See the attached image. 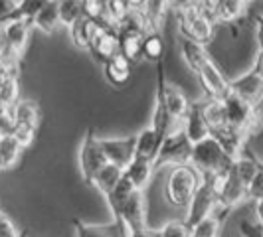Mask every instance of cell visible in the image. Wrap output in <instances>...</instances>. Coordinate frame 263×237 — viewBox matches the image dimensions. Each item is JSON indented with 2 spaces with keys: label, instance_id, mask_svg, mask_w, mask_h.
Listing matches in <instances>:
<instances>
[{
  "label": "cell",
  "instance_id": "5b68a950",
  "mask_svg": "<svg viewBox=\"0 0 263 237\" xmlns=\"http://www.w3.org/2000/svg\"><path fill=\"white\" fill-rule=\"evenodd\" d=\"M176 20L182 38L194 40L198 44H210L216 34V22L212 20L208 14L202 12V8L198 6V2H190L184 8L176 10Z\"/></svg>",
  "mask_w": 263,
  "mask_h": 237
},
{
  "label": "cell",
  "instance_id": "d6a6232c",
  "mask_svg": "<svg viewBox=\"0 0 263 237\" xmlns=\"http://www.w3.org/2000/svg\"><path fill=\"white\" fill-rule=\"evenodd\" d=\"M103 8H105L107 24H111V26L117 28L119 24L127 18V14L131 12L133 6L127 2V0H105Z\"/></svg>",
  "mask_w": 263,
  "mask_h": 237
},
{
  "label": "cell",
  "instance_id": "f35d334b",
  "mask_svg": "<svg viewBox=\"0 0 263 237\" xmlns=\"http://www.w3.org/2000/svg\"><path fill=\"white\" fill-rule=\"evenodd\" d=\"M263 198V162L259 172L255 174V178L248 184V200H261Z\"/></svg>",
  "mask_w": 263,
  "mask_h": 237
},
{
  "label": "cell",
  "instance_id": "ba28073f",
  "mask_svg": "<svg viewBox=\"0 0 263 237\" xmlns=\"http://www.w3.org/2000/svg\"><path fill=\"white\" fill-rule=\"evenodd\" d=\"M157 64H158V75H157V95L155 97H158L162 101V105L166 107V111L171 113V117L180 123L184 118L188 107H190V101H188V97H186L184 91L180 87H176L174 83L166 81L162 62H157Z\"/></svg>",
  "mask_w": 263,
  "mask_h": 237
},
{
  "label": "cell",
  "instance_id": "60d3db41",
  "mask_svg": "<svg viewBox=\"0 0 263 237\" xmlns=\"http://www.w3.org/2000/svg\"><path fill=\"white\" fill-rule=\"evenodd\" d=\"M18 0H0V24L8 22V18L12 16Z\"/></svg>",
  "mask_w": 263,
  "mask_h": 237
},
{
  "label": "cell",
  "instance_id": "3957f363",
  "mask_svg": "<svg viewBox=\"0 0 263 237\" xmlns=\"http://www.w3.org/2000/svg\"><path fill=\"white\" fill-rule=\"evenodd\" d=\"M234 158L226 152L222 145L214 139V136H206L202 141H198L192 145V152H190V166H194L202 178L204 176H212L216 172L228 170L232 166Z\"/></svg>",
  "mask_w": 263,
  "mask_h": 237
},
{
  "label": "cell",
  "instance_id": "9a60e30c",
  "mask_svg": "<svg viewBox=\"0 0 263 237\" xmlns=\"http://www.w3.org/2000/svg\"><path fill=\"white\" fill-rule=\"evenodd\" d=\"M155 172H157V168H155V162L145 160V158L135 156L131 162H129V164L123 168V176H125V178L131 182L135 190L145 192L146 188H148V184L153 182Z\"/></svg>",
  "mask_w": 263,
  "mask_h": 237
},
{
  "label": "cell",
  "instance_id": "8fae6325",
  "mask_svg": "<svg viewBox=\"0 0 263 237\" xmlns=\"http://www.w3.org/2000/svg\"><path fill=\"white\" fill-rule=\"evenodd\" d=\"M230 93L237 95L246 103L257 107L263 103V79L253 71H243L237 77L230 79Z\"/></svg>",
  "mask_w": 263,
  "mask_h": 237
},
{
  "label": "cell",
  "instance_id": "cb8c5ba5",
  "mask_svg": "<svg viewBox=\"0 0 263 237\" xmlns=\"http://www.w3.org/2000/svg\"><path fill=\"white\" fill-rule=\"evenodd\" d=\"M121 180H123V168L117 166V164L107 162L105 166L95 174L91 186L99 192V194H101V196L105 198L115 190V186H117Z\"/></svg>",
  "mask_w": 263,
  "mask_h": 237
},
{
  "label": "cell",
  "instance_id": "9c48e42d",
  "mask_svg": "<svg viewBox=\"0 0 263 237\" xmlns=\"http://www.w3.org/2000/svg\"><path fill=\"white\" fill-rule=\"evenodd\" d=\"M214 213H218V198L214 194L212 186L208 184V180L204 178L200 188L196 190V194L192 196L188 208H186V218L184 224L190 227V225L198 224L200 220L204 218H210Z\"/></svg>",
  "mask_w": 263,
  "mask_h": 237
},
{
  "label": "cell",
  "instance_id": "e575fe53",
  "mask_svg": "<svg viewBox=\"0 0 263 237\" xmlns=\"http://www.w3.org/2000/svg\"><path fill=\"white\" fill-rule=\"evenodd\" d=\"M20 101V89H18V77H10L0 89V105L14 107Z\"/></svg>",
  "mask_w": 263,
  "mask_h": 237
},
{
  "label": "cell",
  "instance_id": "f1b7e54d",
  "mask_svg": "<svg viewBox=\"0 0 263 237\" xmlns=\"http://www.w3.org/2000/svg\"><path fill=\"white\" fill-rule=\"evenodd\" d=\"M14 111V121L18 125H30V127H38L40 123V109L36 103L20 99L16 105L12 107Z\"/></svg>",
  "mask_w": 263,
  "mask_h": 237
},
{
  "label": "cell",
  "instance_id": "5bb4252c",
  "mask_svg": "<svg viewBox=\"0 0 263 237\" xmlns=\"http://www.w3.org/2000/svg\"><path fill=\"white\" fill-rule=\"evenodd\" d=\"M32 22L28 20H8L2 24V32H4V46L12 48L14 52L22 53L26 52L28 40H30V32H32Z\"/></svg>",
  "mask_w": 263,
  "mask_h": 237
},
{
  "label": "cell",
  "instance_id": "484cf974",
  "mask_svg": "<svg viewBox=\"0 0 263 237\" xmlns=\"http://www.w3.org/2000/svg\"><path fill=\"white\" fill-rule=\"evenodd\" d=\"M32 26L44 32V34H53L58 28L62 26L60 22V4L55 0H50L42 10H40L34 20H32Z\"/></svg>",
  "mask_w": 263,
  "mask_h": 237
},
{
  "label": "cell",
  "instance_id": "4316f807",
  "mask_svg": "<svg viewBox=\"0 0 263 237\" xmlns=\"http://www.w3.org/2000/svg\"><path fill=\"white\" fill-rule=\"evenodd\" d=\"M248 10L246 0H220L218 10H216V24H236L243 18Z\"/></svg>",
  "mask_w": 263,
  "mask_h": 237
},
{
  "label": "cell",
  "instance_id": "277c9868",
  "mask_svg": "<svg viewBox=\"0 0 263 237\" xmlns=\"http://www.w3.org/2000/svg\"><path fill=\"white\" fill-rule=\"evenodd\" d=\"M212 186L214 194L218 198V211H230L237 208L248 200V186L243 184L234 168L230 166L228 170L216 172L212 176H204Z\"/></svg>",
  "mask_w": 263,
  "mask_h": 237
},
{
  "label": "cell",
  "instance_id": "8992f818",
  "mask_svg": "<svg viewBox=\"0 0 263 237\" xmlns=\"http://www.w3.org/2000/svg\"><path fill=\"white\" fill-rule=\"evenodd\" d=\"M190 152H192V143L184 134L182 129L168 132L160 145L157 158H155V168H174L180 164L190 162Z\"/></svg>",
  "mask_w": 263,
  "mask_h": 237
},
{
  "label": "cell",
  "instance_id": "7bdbcfd3",
  "mask_svg": "<svg viewBox=\"0 0 263 237\" xmlns=\"http://www.w3.org/2000/svg\"><path fill=\"white\" fill-rule=\"evenodd\" d=\"M127 237H155V235H153V229H148V225H146V227H135V229H129Z\"/></svg>",
  "mask_w": 263,
  "mask_h": 237
},
{
  "label": "cell",
  "instance_id": "44dd1931",
  "mask_svg": "<svg viewBox=\"0 0 263 237\" xmlns=\"http://www.w3.org/2000/svg\"><path fill=\"white\" fill-rule=\"evenodd\" d=\"M89 52L99 60V62H107L109 57H113L115 53H119V36L117 28L107 26L101 30V34L93 40Z\"/></svg>",
  "mask_w": 263,
  "mask_h": 237
},
{
  "label": "cell",
  "instance_id": "603a6c76",
  "mask_svg": "<svg viewBox=\"0 0 263 237\" xmlns=\"http://www.w3.org/2000/svg\"><path fill=\"white\" fill-rule=\"evenodd\" d=\"M180 55L192 73H196L198 69L204 66V62L210 60V53H208L204 44H198V42L188 38H180Z\"/></svg>",
  "mask_w": 263,
  "mask_h": 237
},
{
  "label": "cell",
  "instance_id": "e0dca14e",
  "mask_svg": "<svg viewBox=\"0 0 263 237\" xmlns=\"http://www.w3.org/2000/svg\"><path fill=\"white\" fill-rule=\"evenodd\" d=\"M180 129L184 131V134L190 139V143L194 145L198 141L210 136V129L206 125V121L202 117V107H200V101H194L190 103L188 111H186L184 118L180 121Z\"/></svg>",
  "mask_w": 263,
  "mask_h": 237
},
{
  "label": "cell",
  "instance_id": "30bf717a",
  "mask_svg": "<svg viewBox=\"0 0 263 237\" xmlns=\"http://www.w3.org/2000/svg\"><path fill=\"white\" fill-rule=\"evenodd\" d=\"M194 75L198 77V83L204 89L206 97H210V99H224L230 93V79L214 64L212 57L208 62H204V66L200 67Z\"/></svg>",
  "mask_w": 263,
  "mask_h": 237
},
{
  "label": "cell",
  "instance_id": "2e32d148",
  "mask_svg": "<svg viewBox=\"0 0 263 237\" xmlns=\"http://www.w3.org/2000/svg\"><path fill=\"white\" fill-rule=\"evenodd\" d=\"M103 28H107V24L99 22V20H91V18H85V16H83V18H81L79 22H76L67 32H69V38H71V42H73V46H78V48H81V50H87V52H89L93 40L101 34Z\"/></svg>",
  "mask_w": 263,
  "mask_h": 237
},
{
  "label": "cell",
  "instance_id": "1f68e13d",
  "mask_svg": "<svg viewBox=\"0 0 263 237\" xmlns=\"http://www.w3.org/2000/svg\"><path fill=\"white\" fill-rule=\"evenodd\" d=\"M220 229H222V220L218 213H214L210 218H204L198 224L190 225L188 237H220Z\"/></svg>",
  "mask_w": 263,
  "mask_h": 237
},
{
  "label": "cell",
  "instance_id": "ee69618b",
  "mask_svg": "<svg viewBox=\"0 0 263 237\" xmlns=\"http://www.w3.org/2000/svg\"><path fill=\"white\" fill-rule=\"evenodd\" d=\"M255 38H257V50H263V16L255 20Z\"/></svg>",
  "mask_w": 263,
  "mask_h": 237
},
{
  "label": "cell",
  "instance_id": "d6986e66",
  "mask_svg": "<svg viewBox=\"0 0 263 237\" xmlns=\"http://www.w3.org/2000/svg\"><path fill=\"white\" fill-rule=\"evenodd\" d=\"M76 237H127L129 229L113 220V224H85L81 220H73Z\"/></svg>",
  "mask_w": 263,
  "mask_h": 237
},
{
  "label": "cell",
  "instance_id": "4fadbf2b",
  "mask_svg": "<svg viewBox=\"0 0 263 237\" xmlns=\"http://www.w3.org/2000/svg\"><path fill=\"white\" fill-rule=\"evenodd\" d=\"M222 103H224V109H226L228 125L248 134V127H250L251 115H253V105L246 103L243 99H239L234 93H228L224 99H222Z\"/></svg>",
  "mask_w": 263,
  "mask_h": 237
},
{
  "label": "cell",
  "instance_id": "681fc988",
  "mask_svg": "<svg viewBox=\"0 0 263 237\" xmlns=\"http://www.w3.org/2000/svg\"><path fill=\"white\" fill-rule=\"evenodd\" d=\"M153 235H155V237H162V235H160V233L157 231V229H153Z\"/></svg>",
  "mask_w": 263,
  "mask_h": 237
},
{
  "label": "cell",
  "instance_id": "d590c367",
  "mask_svg": "<svg viewBox=\"0 0 263 237\" xmlns=\"http://www.w3.org/2000/svg\"><path fill=\"white\" fill-rule=\"evenodd\" d=\"M36 131H38V127H30V125H14L12 129V134L14 139L18 141V145L22 146V148H28V146H32L34 143V139H36Z\"/></svg>",
  "mask_w": 263,
  "mask_h": 237
},
{
  "label": "cell",
  "instance_id": "ab89813d",
  "mask_svg": "<svg viewBox=\"0 0 263 237\" xmlns=\"http://www.w3.org/2000/svg\"><path fill=\"white\" fill-rule=\"evenodd\" d=\"M0 237H20L14 222L2 211H0Z\"/></svg>",
  "mask_w": 263,
  "mask_h": 237
},
{
  "label": "cell",
  "instance_id": "f6af8a7d",
  "mask_svg": "<svg viewBox=\"0 0 263 237\" xmlns=\"http://www.w3.org/2000/svg\"><path fill=\"white\" fill-rule=\"evenodd\" d=\"M14 75H16V71H12L10 67H6L0 64V89H2V85H4L10 77H14Z\"/></svg>",
  "mask_w": 263,
  "mask_h": 237
},
{
  "label": "cell",
  "instance_id": "7dc6e473",
  "mask_svg": "<svg viewBox=\"0 0 263 237\" xmlns=\"http://www.w3.org/2000/svg\"><path fill=\"white\" fill-rule=\"evenodd\" d=\"M127 2L131 4L133 8H143V6H145V2H146V0H127Z\"/></svg>",
  "mask_w": 263,
  "mask_h": 237
},
{
  "label": "cell",
  "instance_id": "6da1fadb",
  "mask_svg": "<svg viewBox=\"0 0 263 237\" xmlns=\"http://www.w3.org/2000/svg\"><path fill=\"white\" fill-rule=\"evenodd\" d=\"M113 220L125 225L127 229L146 227V204L145 192L135 190L133 184L123 176V180L115 186V190L105 196Z\"/></svg>",
  "mask_w": 263,
  "mask_h": 237
},
{
  "label": "cell",
  "instance_id": "b9f144b4",
  "mask_svg": "<svg viewBox=\"0 0 263 237\" xmlns=\"http://www.w3.org/2000/svg\"><path fill=\"white\" fill-rule=\"evenodd\" d=\"M251 69H253V71H255V73H257V75H259V77L263 79V50H257Z\"/></svg>",
  "mask_w": 263,
  "mask_h": 237
},
{
  "label": "cell",
  "instance_id": "f5cc1de1",
  "mask_svg": "<svg viewBox=\"0 0 263 237\" xmlns=\"http://www.w3.org/2000/svg\"><path fill=\"white\" fill-rule=\"evenodd\" d=\"M55 2H64V0H55Z\"/></svg>",
  "mask_w": 263,
  "mask_h": 237
},
{
  "label": "cell",
  "instance_id": "52a82bcc",
  "mask_svg": "<svg viewBox=\"0 0 263 237\" xmlns=\"http://www.w3.org/2000/svg\"><path fill=\"white\" fill-rule=\"evenodd\" d=\"M78 162H79L81 178L89 186H91L95 174L107 164L105 152H103V148H101L99 136H97L91 129L85 132L83 139H81V145H79V152H78Z\"/></svg>",
  "mask_w": 263,
  "mask_h": 237
},
{
  "label": "cell",
  "instance_id": "7c38bea8",
  "mask_svg": "<svg viewBox=\"0 0 263 237\" xmlns=\"http://www.w3.org/2000/svg\"><path fill=\"white\" fill-rule=\"evenodd\" d=\"M99 143L105 152L107 162L111 164L125 168L135 158V134L133 136H109V139L99 136Z\"/></svg>",
  "mask_w": 263,
  "mask_h": 237
},
{
  "label": "cell",
  "instance_id": "ffe728a7",
  "mask_svg": "<svg viewBox=\"0 0 263 237\" xmlns=\"http://www.w3.org/2000/svg\"><path fill=\"white\" fill-rule=\"evenodd\" d=\"M119 36V53L125 55L131 64H139L143 60V38L146 34L135 32V30H123L117 28Z\"/></svg>",
  "mask_w": 263,
  "mask_h": 237
},
{
  "label": "cell",
  "instance_id": "f907efd6",
  "mask_svg": "<svg viewBox=\"0 0 263 237\" xmlns=\"http://www.w3.org/2000/svg\"><path fill=\"white\" fill-rule=\"evenodd\" d=\"M89 2H99V4H105V0H89Z\"/></svg>",
  "mask_w": 263,
  "mask_h": 237
},
{
  "label": "cell",
  "instance_id": "7402d4cb",
  "mask_svg": "<svg viewBox=\"0 0 263 237\" xmlns=\"http://www.w3.org/2000/svg\"><path fill=\"white\" fill-rule=\"evenodd\" d=\"M131 62L121 55V53H115L113 57H109L107 62H103V73H105V79L115 85V87H121L125 85L129 77H131Z\"/></svg>",
  "mask_w": 263,
  "mask_h": 237
},
{
  "label": "cell",
  "instance_id": "ac0fdd59",
  "mask_svg": "<svg viewBox=\"0 0 263 237\" xmlns=\"http://www.w3.org/2000/svg\"><path fill=\"white\" fill-rule=\"evenodd\" d=\"M162 141H164V134L158 132L155 127L148 125V127L143 129L139 134H135V156L155 162Z\"/></svg>",
  "mask_w": 263,
  "mask_h": 237
},
{
  "label": "cell",
  "instance_id": "4dcf8cb0",
  "mask_svg": "<svg viewBox=\"0 0 263 237\" xmlns=\"http://www.w3.org/2000/svg\"><path fill=\"white\" fill-rule=\"evenodd\" d=\"M162 55H164L162 36L158 34V30H153V32H148L145 38H143V60L162 62Z\"/></svg>",
  "mask_w": 263,
  "mask_h": 237
},
{
  "label": "cell",
  "instance_id": "836d02e7",
  "mask_svg": "<svg viewBox=\"0 0 263 237\" xmlns=\"http://www.w3.org/2000/svg\"><path fill=\"white\" fill-rule=\"evenodd\" d=\"M48 2H50V0H18L12 16H10L8 20H28V22H32L34 16H36Z\"/></svg>",
  "mask_w": 263,
  "mask_h": 237
},
{
  "label": "cell",
  "instance_id": "74e56055",
  "mask_svg": "<svg viewBox=\"0 0 263 237\" xmlns=\"http://www.w3.org/2000/svg\"><path fill=\"white\" fill-rule=\"evenodd\" d=\"M16 125L12 107L0 105V134H10Z\"/></svg>",
  "mask_w": 263,
  "mask_h": 237
},
{
  "label": "cell",
  "instance_id": "8d00e7d4",
  "mask_svg": "<svg viewBox=\"0 0 263 237\" xmlns=\"http://www.w3.org/2000/svg\"><path fill=\"white\" fill-rule=\"evenodd\" d=\"M157 231L162 237H188L190 227L184 222H168V224H164L162 227H158Z\"/></svg>",
  "mask_w": 263,
  "mask_h": 237
},
{
  "label": "cell",
  "instance_id": "bcb514c9",
  "mask_svg": "<svg viewBox=\"0 0 263 237\" xmlns=\"http://www.w3.org/2000/svg\"><path fill=\"white\" fill-rule=\"evenodd\" d=\"M253 204H255V206H253V210H255V220H257V224L263 227V198L261 200H255Z\"/></svg>",
  "mask_w": 263,
  "mask_h": 237
},
{
  "label": "cell",
  "instance_id": "c3c4849f",
  "mask_svg": "<svg viewBox=\"0 0 263 237\" xmlns=\"http://www.w3.org/2000/svg\"><path fill=\"white\" fill-rule=\"evenodd\" d=\"M2 42H4V32H2V24H0V46H2Z\"/></svg>",
  "mask_w": 263,
  "mask_h": 237
},
{
  "label": "cell",
  "instance_id": "83f0119b",
  "mask_svg": "<svg viewBox=\"0 0 263 237\" xmlns=\"http://www.w3.org/2000/svg\"><path fill=\"white\" fill-rule=\"evenodd\" d=\"M22 146L12 134H0V168H12L22 154Z\"/></svg>",
  "mask_w": 263,
  "mask_h": 237
},
{
  "label": "cell",
  "instance_id": "f546056e",
  "mask_svg": "<svg viewBox=\"0 0 263 237\" xmlns=\"http://www.w3.org/2000/svg\"><path fill=\"white\" fill-rule=\"evenodd\" d=\"M58 4H60V22L66 30H69L76 22H79L85 16L83 14V0H64Z\"/></svg>",
  "mask_w": 263,
  "mask_h": 237
},
{
  "label": "cell",
  "instance_id": "816d5d0a",
  "mask_svg": "<svg viewBox=\"0 0 263 237\" xmlns=\"http://www.w3.org/2000/svg\"><path fill=\"white\" fill-rule=\"evenodd\" d=\"M251 2H255V0H246V4H248V6H250Z\"/></svg>",
  "mask_w": 263,
  "mask_h": 237
},
{
  "label": "cell",
  "instance_id": "7a4b0ae2",
  "mask_svg": "<svg viewBox=\"0 0 263 237\" xmlns=\"http://www.w3.org/2000/svg\"><path fill=\"white\" fill-rule=\"evenodd\" d=\"M202 174L190 166V164H180L168 170L166 182H164V198L174 208H188L192 196L202 184Z\"/></svg>",
  "mask_w": 263,
  "mask_h": 237
},
{
  "label": "cell",
  "instance_id": "d4e9b609",
  "mask_svg": "<svg viewBox=\"0 0 263 237\" xmlns=\"http://www.w3.org/2000/svg\"><path fill=\"white\" fill-rule=\"evenodd\" d=\"M200 107H202V117L206 121L210 132L220 131L228 127V117H226V109L222 99H210L206 97L204 101H200Z\"/></svg>",
  "mask_w": 263,
  "mask_h": 237
},
{
  "label": "cell",
  "instance_id": "db71d44e",
  "mask_svg": "<svg viewBox=\"0 0 263 237\" xmlns=\"http://www.w3.org/2000/svg\"><path fill=\"white\" fill-rule=\"evenodd\" d=\"M196 2H198V0H196Z\"/></svg>",
  "mask_w": 263,
  "mask_h": 237
}]
</instances>
